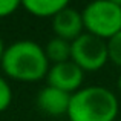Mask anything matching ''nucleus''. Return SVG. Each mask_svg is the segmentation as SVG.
Returning a JSON list of instances; mask_svg holds the SVG:
<instances>
[{
  "label": "nucleus",
  "instance_id": "7ed1b4c3",
  "mask_svg": "<svg viewBox=\"0 0 121 121\" xmlns=\"http://www.w3.org/2000/svg\"><path fill=\"white\" fill-rule=\"evenodd\" d=\"M86 32L103 40H109L121 31V2L120 0H95L81 11Z\"/></svg>",
  "mask_w": 121,
  "mask_h": 121
},
{
  "label": "nucleus",
  "instance_id": "f257e3e1",
  "mask_svg": "<svg viewBox=\"0 0 121 121\" xmlns=\"http://www.w3.org/2000/svg\"><path fill=\"white\" fill-rule=\"evenodd\" d=\"M49 66L43 46L32 40H18L6 46L0 63L6 77L25 83L46 78Z\"/></svg>",
  "mask_w": 121,
  "mask_h": 121
},
{
  "label": "nucleus",
  "instance_id": "ddd939ff",
  "mask_svg": "<svg viewBox=\"0 0 121 121\" xmlns=\"http://www.w3.org/2000/svg\"><path fill=\"white\" fill-rule=\"evenodd\" d=\"M5 43H3L2 37H0V63H2V58H3V52H5Z\"/></svg>",
  "mask_w": 121,
  "mask_h": 121
},
{
  "label": "nucleus",
  "instance_id": "39448f33",
  "mask_svg": "<svg viewBox=\"0 0 121 121\" xmlns=\"http://www.w3.org/2000/svg\"><path fill=\"white\" fill-rule=\"evenodd\" d=\"M46 80H48V86H52V87L60 89V91L72 95L83 87L84 72L72 60H69V61L65 63L51 65Z\"/></svg>",
  "mask_w": 121,
  "mask_h": 121
},
{
  "label": "nucleus",
  "instance_id": "2eb2a0df",
  "mask_svg": "<svg viewBox=\"0 0 121 121\" xmlns=\"http://www.w3.org/2000/svg\"><path fill=\"white\" fill-rule=\"evenodd\" d=\"M117 121H121V118H120V120H118V118H117Z\"/></svg>",
  "mask_w": 121,
  "mask_h": 121
},
{
  "label": "nucleus",
  "instance_id": "1a4fd4ad",
  "mask_svg": "<svg viewBox=\"0 0 121 121\" xmlns=\"http://www.w3.org/2000/svg\"><path fill=\"white\" fill-rule=\"evenodd\" d=\"M43 49H44V55H46L49 65L65 63L71 60V41L54 37V39L48 41Z\"/></svg>",
  "mask_w": 121,
  "mask_h": 121
},
{
  "label": "nucleus",
  "instance_id": "f03ea898",
  "mask_svg": "<svg viewBox=\"0 0 121 121\" xmlns=\"http://www.w3.org/2000/svg\"><path fill=\"white\" fill-rule=\"evenodd\" d=\"M120 103L104 86H83L71 95L68 118L71 121H117Z\"/></svg>",
  "mask_w": 121,
  "mask_h": 121
},
{
  "label": "nucleus",
  "instance_id": "4468645a",
  "mask_svg": "<svg viewBox=\"0 0 121 121\" xmlns=\"http://www.w3.org/2000/svg\"><path fill=\"white\" fill-rule=\"evenodd\" d=\"M117 86H118V91L121 92V72H120V75H118V80H117Z\"/></svg>",
  "mask_w": 121,
  "mask_h": 121
},
{
  "label": "nucleus",
  "instance_id": "423d86ee",
  "mask_svg": "<svg viewBox=\"0 0 121 121\" xmlns=\"http://www.w3.org/2000/svg\"><path fill=\"white\" fill-rule=\"evenodd\" d=\"M52 31L55 34V37L72 43L75 39H78L84 32L81 11H78V9L72 8L69 5L66 8H63L58 14H55L52 17Z\"/></svg>",
  "mask_w": 121,
  "mask_h": 121
},
{
  "label": "nucleus",
  "instance_id": "0eeeda50",
  "mask_svg": "<svg viewBox=\"0 0 121 121\" xmlns=\"http://www.w3.org/2000/svg\"><path fill=\"white\" fill-rule=\"evenodd\" d=\"M71 103V94L55 89L52 86H46L37 95V106L41 112L51 117L66 115Z\"/></svg>",
  "mask_w": 121,
  "mask_h": 121
},
{
  "label": "nucleus",
  "instance_id": "20e7f679",
  "mask_svg": "<svg viewBox=\"0 0 121 121\" xmlns=\"http://www.w3.org/2000/svg\"><path fill=\"white\" fill-rule=\"evenodd\" d=\"M71 60L83 72L100 71L107 61V41L89 32H83L71 43Z\"/></svg>",
  "mask_w": 121,
  "mask_h": 121
},
{
  "label": "nucleus",
  "instance_id": "9d476101",
  "mask_svg": "<svg viewBox=\"0 0 121 121\" xmlns=\"http://www.w3.org/2000/svg\"><path fill=\"white\" fill-rule=\"evenodd\" d=\"M107 54L109 61L121 68V31L107 40Z\"/></svg>",
  "mask_w": 121,
  "mask_h": 121
},
{
  "label": "nucleus",
  "instance_id": "6e6552de",
  "mask_svg": "<svg viewBox=\"0 0 121 121\" xmlns=\"http://www.w3.org/2000/svg\"><path fill=\"white\" fill-rule=\"evenodd\" d=\"M68 5L69 3L66 0H25V2H22V6L29 14L41 18H46V17L52 18L54 15L58 14Z\"/></svg>",
  "mask_w": 121,
  "mask_h": 121
},
{
  "label": "nucleus",
  "instance_id": "f8f14e48",
  "mask_svg": "<svg viewBox=\"0 0 121 121\" xmlns=\"http://www.w3.org/2000/svg\"><path fill=\"white\" fill-rule=\"evenodd\" d=\"M20 6L22 2H18V0H0V18L14 14Z\"/></svg>",
  "mask_w": 121,
  "mask_h": 121
},
{
  "label": "nucleus",
  "instance_id": "9b49d317",
  "mask_svg": "<svg viewBox=\"0 0 121 121\" xmlns=\"http://www.w3.org/2000/svg\"><path fill=\"white\" fill-rule=\"evenodd\" d=\"M12 101V89L9 83L0 75V113L5 112Z\"/></svg>",
  "mask_w": 121,
  "mask_h": 121
}]
</instances>
